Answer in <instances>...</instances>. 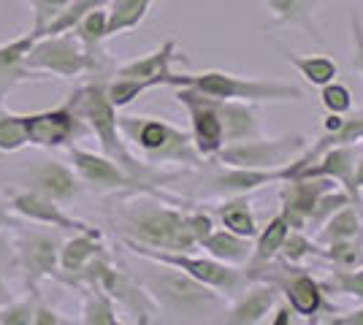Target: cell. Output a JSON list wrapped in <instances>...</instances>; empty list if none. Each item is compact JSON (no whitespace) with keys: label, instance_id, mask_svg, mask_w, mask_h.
I'll use <instances>...</instances> for the list:
<instances>
[{"label":"cell","instance_id":"obj_1","mask_svg":"<svg viewBox=\"0 0 363 325\" xmlns=\"http://www.w3.org/2000/svg\"><path fill=\"white\" fill-rule=\"evenodd\" d=\"M114 219L125 241H136L155 249H171V252H193V247H198L187 212L171 209L150 198L122 201Z\"/></svg>","mask_w":363,"mask_h":325},{"label":"cell","instance_id":"obj_2","mask_svg":"<svg viewBox=\"0 0 363 325\" xmlns=\"http://www.w3.org/2000/svg\"><path fill=\"white\" fill-rule=\"evenodd\" d=\"M76 108V114L82 117V122L90 125V130L95 133V139L101 144V152L111 157L114 163H120L128 173H133L138 182H144V176H155V169L144 166L141 160L130 155V149L125 147L120 133V117L117 108L108 101L106 84L104 81H92L84 84L82 90H76L68 101Z\"/></svg>","mask_w":363,"mask_h":325},{"label":"cell","instance_id":"obj_3","mask_svg":"<svg viewBox=\"0 0 363 325\" xmlns=\"http://www.w3.org/2000/svg\"><path fill=\"white\" fill-rule=\"evenodd\" d=\"M168 87H190L196 93L217 101H301L303 90L296 84L260 81V79H239L223 71H206L198 76L171 74Z\"/></svg>","mask_w":363,"mask_h":325},{"label":"cell","instance_id":"obj_4","mask_svg":"<svg viewBox=\"0 0 363 325\" xmlns=\"http://www.w3.org/2000/svg\"><path fill=\"white\" fill-rule=\"evenodd\" d=\"M25 68L41 74L44 79H74L87 71H98L101 55H90L74 33L41 35L25 55Z\"/></svg>","mask_w":363,"mask_h":325},{"label":"cell","instance_id":"obj_5","mask_svg":"<svg viewBox=\"0 0 363 325\" xmlns=\"http://www.w3.org/2000/svg\"><path fill=\"white\" fill-rule=\"evenodd\" d=\"M160 268H152L150 274L141 277L144 290L174 314H198L206 307H214L220 301V295L214 293L209 285L198 282L190 274H184L179 268L166 263H157Z\"/></svg>","mask_w":363,"mask_h":325},{"label":"cell","instance_id":"obj_6","mask_svg":"<svg viewBox=\"0 0 363 325\" xmlns=\"http://www.w3.org/2000/svg\"><path fill=\"white\" fill-rule=\"evenodd\" d=\"M120 133L133 141L152 163H198V149L187 133L179 127L155 120V117H120Z\"/></svg>","mask_w":363,"mask_h":325},{"label":"cell","instance_id":"obj_7","mask_svg":"<svg viewBox=\"0 0 363 325\" xmlns=\"http://www.w3.org/2000/svg\"><path fill=\"white\" fill-rule=\"evenodd\" d=\"M57 255H60V239L55 233L44 231V228H30V225L16 228L14 261L16 268L22 271V282L30 293L38 290V285L44 279L60 277Z\"/></svg>","mask_w":363,"mask_h":325},{"label":"cell","instance_id":"obj_8","mask_svg":"<svg viewBox=\"0 0 363 325\" xmlns=\"http://www.w3.org/2000/svg\"><path fill=\"white\" fill-rule=\"evenodd\" d=\"M122 244L136 252L138 258H147L152 263H166L179 268L184 274H190L193 279L209 285L212 290H220V293H236L239 285H242V274L236 268H230L228 263H220L217 258L209 261V258H193L190 252H171V249H155V247H144V244H136V241H125Z\"/></svg>","mask_w":363,"mask_h":325},{"label":"cell","instance_id":"obj_9","mask_svg":"<svg viewBox=\"0 0 363 325\" xmlns=\"http://www.w3.org/2000/svg\"><path fill=\"white\" fill-rule=\"evenodd\" d=\"M303 136H285V139H274V141H263L260 136L250 141H233V144H225L220 152H217V160L220 163H228L233 169H279L290 155L301 152L303 149Z\"/></svg>","mask_w":363,"mask_h":325},{"label":"cell","instance_id":"obj_10","mask_svg":"<svg viewBox=\"0 0 363 325\" xmlns=\"http://www.w3.org/2000/svg\"><path fill=\"white\" fill-rule=\"evenodd\" d=\"M22 125H25L28 144L41 149H68L82 136V117L76 114L71 103L22 114Z\"/></svg>","mask_w":363,"mask_h":325},{"label":"cell","instance_id":"obj_11","mask_svg":"<svg viewBox=\"0 0 363 325\" xmlns=\"http://www.w3.org/2000/svg\"><path fill=\"white\" fill-rule=\"evenodd\" d=\"M68 163L84 185L92 190H101V193H117V190H130V187L141 185L133 173H128L111 157L82 149L76 144L68 147Z\"/></svg>","mask_w":363,"mask_h":325},{"label":"cell","instance_id":"obj_12","mask_svg":"<svg viewBox=\"0 0 363 325\" xmlns=\"http://www.w3.org/2000/svg\"><path fill=\"white\" fill-rule=\"evenodd\" d=\"M177 101L190 111V122H193V144H196L198 155H217L225 139H223V122L217 114V101L206 95L196 93L190 87L177 90Z\"/></svg>","mask_w":363,"mask_h":325},{"label":"cell","instance_id":"obj_13","mask_svg":"<svg viewBox=\"0 0 363 325\" xmlns=\"http://www.w3.org/2000/svg\"><path fill=\"white\" fill-rule=\"evenodd\" d=\"M9 203L14 209V215H19L25 222H33V225H44V228H57V231H68V233H79V231H92V225L82 222L71 217L62 203L52 201L44 193H35V190H19V193H11L9 195Z\"/></svg>","mask_w":363,"mask_h":325},{"label":"cell","instance_id":"obj_14","mask_svg":"<svg viewBox=\"0 0 363 325\" xmlns=\"http://www.w3.org/2000/svg\"><path fill=\"white\" fill-rule=\"evenodd\" d=\"M285 182L288 187L282 190V217L288 219L293 231H303L306 222L312 219L315 203L331 187V182H328V176H315V179L296 176V179H285Z\"/></svg>","mask_w":363,"mask_h":325},{"label":"cell","instance_id":"obj_15","mask_svg":"<svg viewBox=\"0 0 363 325\" xmlns=\"http://www.w3.org/2000/svg\"><path fill=\"white\" fill-rule=\"evenodd\" d=\"M28 187L35 193H44L52 201L68 203L71 198L79 195L82 190V179L76 176V171L71 166H65L62 160H41L38 166H33L28 173Z\"/></svg>","mask_w":363,"mask_h":325},{"label":"cell","instance_id":"obj_16","mask_svg":"<svg viewBox=\"0 0 363 325\" xmlns=\"http://www.w3.org/2000/svg\"><path fill=\"white\" fill-rule=\"evenodd\" d=\"M104 255V244H101V231L92 228V231H79L71 233L65 241H60V255H57V263H60V282H74L92 258Z\"/></svg>","mask_w":363,"mask_h":325},{"label":"cell","instance_id":"obj_17","mask_svg":"<svg viewBox=\"0 0 363 325\" xmlns=\"http://www.w3.org/2000/svg\"><path fill=\"white\" fill-rule=\"evenodd\" d=\"M323 160L318 166H306L301 169L296 176H306V179H315V176H333L339 179L345 190H347L350 201L361 203V190L355 187V176H352V169H355V147L352 144H339V147H331L323 152ZM293 176V179H296Z\"/></svg>","mask_w":363,"mask_h":325},{"label":"cell","instance_id":"obj_18","mask_svg":"<svg viewBox=\"0 0 363 325\" xmlns=\"http://www.w3.org/2000/svg\"><path fill=\"white\" fill-rule=\"evenodd\" d=\"M174 60H179V55H177V41L168 38V41H163V47L157 49V52H152V55H147V57H138V60H133V62L120 65L114 76L160 79L163 84H168V81H171V62Z\"/></svg>","mask_w":363,"mask_h":325},{"label":"cell","instance_id":"obj_19","mask_svg":"<svg viewBox=\"0 0 363 325\" xmlns=\"http://www.w3.org/2000/svg\"><path fill=\"white\" fill-rule=\"evenodd\" d=\"M217 114H220V122H223V139H225V144L250 141L260 136L255 111L247 103H242V101H217Z\"/></svg>","mask_w":363,"mask_h":325},{"label":"cell","instance_id":"obj_20","mask_svg":"<svg viewBox=\"0 0 363 325\" xmlns=\"http://www.w3.org/2000/svg\"><path fill=\"white\" fill-rule=\"evenodd\" d=\"M274 301H277V287H274V285H257L250 293L242 295V301L230 309V314L225 317V323H230V325L260 323V320L269 314V309L274 307Z\"/></svg>","mask_w":363,"mask_h":325},{"label":"cell","instance_id":"obj_21","mask_svg":"<svg viewBox=\"0 0 363 325\" xmlns=\"http://www.w3.org/2000/svg\"><path fill=\"white\" fill-rule=\"evenodd\" d=\"M282 282L285 295L290 298V307L298 314H315L323 307V293H320V285L309 274L301 271H288V277L277 279Z\"/></svg>","mask_w":363,"mask_h":325},{"label":"cell","instance_id":"obj_22","mask_svg":"<svg viewBox=\"0 0 363 325\" xmlns=\"http://www.w3.org/2000/svg\"><path fill=\"white\" fill-rule=\"evenodd\" d=\"M155 0H108L106 8V38L120 35L125 30H133L150 14V6Z\"/></svg>","mask_w":363,"mask_h":325},{"label":"cell","instance_id":"obj_23","mask_svg":"<svg viewBox=\"0 0 363 325\" xmlns=\"http://www.w3.org/2000/svg\"><path fill=\"white\" fill-rule=\"evenodd\" d=\"M266 3H269V8H272V14L277 22L298 25V28H303L315 41H323L318 33V25H315V19H312V11L318 8L320 3H325V0H266Z\"/></svg>","mask_w":363,"mask_h":325},{"label":"cell","instance_id":"obj_24","mask_svg":"<svg viewBox=\"0 0 363 325\" xmlns=\"http://www.w3.org/2000/svg\"><path fill=\"white\" fill-rule=\"evenodd\" d=\"M84 301H82V323L84 325H117V307H114V298L108 293H104L101 287L95 285H84L79 287Z\"/></svg>","mask_w":363,"mask_h":325},{"label":"cell","instance_id":"obj_25","mask_svg":"<svg viewBox=\"0 0 363 325\" xmlns=\"http://www.w3.org/2000/svg\"><path fill=\"white\" fill-rule=\"evenodd\" d=\"M212 258L223 261V263H242L250 258V244L244 236H236L230 231H212L209 236L201 239V244Z\"/></svg>","mask_w":363,"mask_h":325},{"label":"cell","instance_id":"obj_26","mask_svg":"<svg viewBox=\"0 0 363 325\" xmlns=\"http://www.w3.org/2000/svg\"><path fill=\"white\" fill-rule=\"evenodd\" d=\"M269 182H282L279 169H233L220 173L214 179V185H220L223 190L230 193H242V190H255L260 185H269Z\"/></svg>","mask_w":363,"mask_h":325},{"label":"cell","instance_id":"obj_27","mask_svg":"<svg viewBox=\"0 0 363 325\" xmlns=\"http://www.w3.org/2000/svg\"><path fill=\"white\" fill-rule=\"evenodd\" d=\"M290 225L288 219L282 215H277L266 225V231L260 233V239H257V247L252 252V261H250V268H257V266H269L277 258V252L282 247V241H285V236H288Z\"/></svg>","mask_w":363,"mask_h":325},{"label":"cell","instance_id":"obj_28","mask_svg":"<svg viewBox=\"0 0 363 325\" xmlns=\"http://www.w3.org/2000/svg\"><path fill=\"white\" fill-rule=\"evenodd\" d=\"M71 33L82 41V47L87 49L90 55H101L98 49H101V44L106 41V6L92 8L90 14L82 16L79 25H76Z\"/></svg>","mask_w":363,"mask_h":325},{"label":"cell","instance_id":"obj_29","mask_svg":"<svg viewBox=\"0 0 363 325\" xmlns=\"http://www.w3.org/2000/svg\"><path fill=\"white\" fill-rule=\"evenodd\" d=\"M152 87H163V81H160V79H125V76H117L114 81H108V84H106V95H108V101L114 103V108H125V106H130L138 95L147 93V90H152Z\"/></svg>","mask_w":363,"mask_h":325},{"label":"cell","instance_id":"obj_30","mask_svg":"<svg viewBox=\"0 0 363 325\" xmlns=\"http://www.w3.org/2000/svg\"><path fill=\"white\" fill-rule=\"evenodd\" d=\"M361 233V217L355 215V209H350L347 206H342V209H336L331 217H328V222H325V228L320 233V239L323 241H339V239H352V236H358Z\"/></svg>","mask_w":363,"mask_h":325},{"label":"cell","instance_id":"obj_31","mask_svg":"<svg viewBox=\"0 0 363 325\" xmlns=\"http://www.w3.org/2000/svg\"><path fill=\"white\" fill-rule=\"evenodd\" d=\"M285 57H288L290 65H296V68L301 71V76H306L312 84H318V87L333 81V76L339 74L336 62L325 60V57H298V55H293V52H288Z\"/></svg>","mask_w":363,"mask_h":325},{"label":"cell","instance_id":"obj_32","mask_svg":"<svg viewBox=\"0 0 363 325\" xmlns=\"http://www.w3.org/2000/svg\"><path fill=\"white\" fill-rule=\"evenodd\" d=\"M220 217H223V222H225V228L230 233L244 236V239L255 236V217L250 212V203L247 201L223 203V206H220Z\"/></svg>","mask_w":363,"mask_h":325},{"label":"cell","instance_id":"obj_33","mask_svg":"<svg viewBox=\"0 0 363 325\" xmlns=\"http://www.w3.org/2000/svg\"><path fill=\"white\" fill-rule=\"evenodd\" d=\"M22 147H28L22 114H0V152L11 155V152H19Z\"/></svg>","mask_w":363,"mask_h":325},{"label":"cell","instance_id":"obj_34","mask_svg":"<svg viewBox=\"0 0 363 325\" xmlns=\"http://www.w3.org/2000/svg\"><path fill=\"white\" fill-rule=\"evenodd\" d=\"M35 301H38V290L30 293L22 301H9L0 307V325H33V312H35Z\"/></svg>","mask_w":363,"mask_h":325},{"label":"cell","instance_id":"obj_35","mask_svg":"<svg viewBox=\"0 0 363 325\" xmlns=\"http://www.w3.org/2000/svg\"><path fill=\"white\" fill-rule=\"evenodd\" d=\"M323 287H325V290H331V293L363 298V268H358V271H352V268L333 271L331 277L323 282Z\"/></svg>","mask_w":363,"mask_h":325},{"label":"cell","instance_id":"obj_36","mask_svg":"<svg viewBox=\"0 0 363 325\" xmlns=\"http://www.w3.org/2000/svg\"><path fill=\"white\" fill-rule=\"evenodd\" d=\"M328 261H333L336 266H342V268H352L355 263H361L363 261V241L361 239H339V241H331V247H328Z\"/></svg>","mask_w":363,"mask_h":325},{"label":"cell","instance_id":"obj_37","mask_svg":"<svg viewBox=\"0 0 363 325\" xmlns=\"http://www.w3.org/2000/svg\"><path fill=\"white\" fill-rule=\"evenodd\" d=\"M309 252H315V244H312L301 231H293V228H290L277 255H282V261H285V263H298V261L306 258Z\"/></svg>","mask_w":363,"mask_h":325},{"label":"cell","instance_id":"obj_38","mask_svg":"<svg viewBox=\"0 0 363 325\" xmlns=\"http://www.w3.org/2000/svg\"><path fill=\"white\" fill-rule=\"evenodd\" d=\"M30 6H33V30L38 33V38H41L46 28L52 25V19L68 6V0H33Z\"/></svg>","mask_w":363,"mask_h":325},{"label":"cell","instance_id":"obj_39","mask_svg":"<svg viewBox=\"0 0 363 325\" xmlns=\"http://www.w3.org/2000/svg\"><path fill=\"white\" fill-rule=\"evenodd\" d=\"M323 106L328 108L331 114H345L350 106H352V101H350V90L347 87H342V84H323Z\"/></svg>","mask_w":363,"mask_h":325},{"label":"cell","instance_id":"obj_40","mask_svg":"<svg viewBox=\"0 0 363 325\" xmlns=\"http://www.w3.org/2000/svg\"><path fill=\"white\" fill-rule=\"evenodd\" d=\"M350 203V195L347 193H328V190H325V193H323V195H320L318 198V203H315V212H312V219H315V222H320V219H325V217H331L333 212H336V209H342V206H347Z\"/></svg>","mask_w":363,"mask_h":325},{"label":"cell","instance_id":"obj_41","mask_svg":"<svg viewBox=\"0 0 363 325\" xmlns=\"http://www.w3.org/2000/svg\"><path fill=\"white\" fill-rule=\"evenodd\" d=\"M71 320L62 317L60 312L46 307L44 301H35V312H33V325H68Z\"/></svg>","mask_w":363,"mask_h":325},{"label":"cell","instance_id":"obj_42","mask_svg":"<svg viewBox=\"0 0 363 325\" xmlns=\"http://www.w3.org/2000/svg\"><path fill=\"white\" fill-rule=\"evenodd\" d=\"M350 30H352V68L363 74V25L358 16L350 19Z\"/></svg>","mask_w":363,"mask_h":325},{"label":"cell","instance_id":"obj_43","mask_svg":"<svg viewBox=\"0 0 363 325\" xmlns=\"http://www.w3.org/2000/svg\"><path fill=\"white\" fill-rule=\"evenodd\" d=\"M19 225H25V219L19 215H14V209H11V203L9 201H0V228H19Z\"/></svg>","mask_w":363,"mask_h":325},{"label":"cell","instance_id":"obj_44","mask_svg":"<svg viewBox=\"0 0 363 325\" xmlns=\"http://www.w3.org/2000/svg\"><path fill=\"white\" fill-rule=\"evenodd\" d=\"M16 261H14V244L0 233V271H9V268H14Z\"/></svg>","mask_w":363,"mask_h":325},{"label":"cell","instance_id":"obj_45","mask_svg":"<svg viewBox=\"0 0 363 325\" xmlns=\"http://www.w3.org/2000/svg\"><path fill=\"white\" fill-rule=\"evenodd\" d=\"M331 325H363V309H355L345 317H333Z\"/></svg>","mask_w":363,"mask_h":325},{"label":"cell","instance_id":"obj_46","mask_svg":"<svg viewBox=\"0 0 363 325\" xmlns=\"http://www.w3.org/2000/svg\"><path fill=\"white\" fill-rule=\"evenodd\" d=\"M11 298H14V293H11V287H9V282H6V279L0 277V307H3V304H9Z\"/></svg>","mask_w":363,"mask_h":325},{"label":"cell","instance_id":"obj_47","mask_svg":"<svg viewBox=\"0 0 363 325\" xmlns=\"http://www.w3.org/2000/svg\"><path fill=\"white\" fill-rule=\"evenodd\" d=\"M342 122H345V120H342V114H331V117L325 120V130H328V133H331V130H339Z\"/></svg>","mask_w":363,"mask_h":325},{"label":"cell","instance_id":"obj_48","mask_svg":"<svg viewBox=\"0 0 363 325\" xmlns=\"http://www.w3.org/2000/svg\"><path fill=\"white\" fill-rule=\"evenodd\" d=\"M352 176H355V187L361 190V187H363V157H361V163H358V169H355V173H352Z\"/></svg>","mask_w":363,"mask_h":325},{"label":"cell","instance_id":"obj_49","mask_svg":"<svg viewBox=\"0 0 363 325\" xmlns=\"http://www.w3.org/2000/svg\"><path fill=\"white\" fill-rule=\"evenodd\" d=\"M277 314H279V317H277V320H274V323H277V325H282V323H288V314H290V309H288V307H282V309L277 312Z\"/></svg>","mask_w":363,"mask_h":325},{"label":"cell","instance_id":"obj_50","mask_svg":"<svg viewBox=\"0 0 363 325\" xmlns=\"http://www.w3.org/2000/svg\"><path fill=\"white\" fill-rule=\"evenodd\" d=\"M28 3H33V0H28Z\"/></svg>","mask_w":363,"mask_h":325}]
</instances>
